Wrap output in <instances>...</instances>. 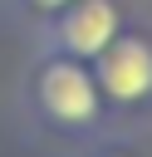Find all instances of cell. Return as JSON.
Here are the masks:
<instances>
[{"instance_id": "1", "label": "cell", "mask_w": 152, "mask_h": 157, "mask_svg": "<svg viewBox=\"0 0 152 157\" xmlns=\"http://www.w3.org/2000/svg\"><path fill=\"white\" fill-rule=\"evenodd\" d=\"M34 98H39V113L54 123V128H93L98 113H103V93H98V78L83 59H69V54H49L34 74Z\"/></svg>"}, {"instance_id": "2", "label": "cell", "mask_w": 152, "mask_h": 157, "mask_svg": "<svg viewBox=\"0 0 152 157\" xmlns=\"http://www.w3.org/2000/svg\"><path fill=\"white\" fill-rule=\"evenodd\" d=\"M118 34H123V15H118L113 0H69L49 20L54 54H69V59H83V64H93Z\"/></svg>"}, {"instance_id": "3", "label": "cell", "mask_w": 152, "mask_h": 157, "mask_svg": "<svg viewBox=\"0 0 152 157\" xmlns=\"http://www.w3.org/2000/svg\"><path fill=\"white\" fill-rule=\"evenodd\" d=\"M98 93L113 103H142L152 98V39L142 34H118L98 59H93Z\"/></svg>"}, {"instance_id": "4", "label": "cell", "mask_w": 152, "mask_h": 157, "mask_svg": "<svg viewBox=\"0 0 152 157\" xmlns=\"http://www.w3.org/2000/svg\"><path fill=\"white\" fill-rule=\"evenodd\" d=\"M69 0H29V10H39V15H59Z\"/></svg>"}, {"instance_id": "5", "label": "cell", "mask_w": 152, "mask_h": 157, "mask_svg": "<svg viewBox=\"0 0 152 157\" xmlns=\"http://www.w3.org/2000/svg\"><path fill=\"white\" fill-rule=\"evenodd\" d=\"M98 157H127V152H98Z\"/></svg>"}]
</instances>
